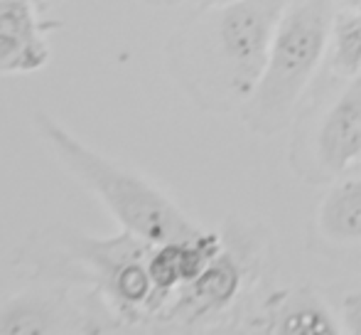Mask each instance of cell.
Listing matches in <instances>:
<instances>
[{
	"label": "cell",
	"mask_w": 361,
	"mask_h": 335,
	"mask_svg": "<svg viewBox=\"0 0 361 335\" xmlns=\"http://www.w3.org/2000/svg\"><path fill=\"white\" fill-rule=\"evenodd\" d=\"M290 0H221L172 40V64L200 109L241 111L251 99Z\"/></svg>",
	"instance_id": "cell-1"
},
{
	"label": "cell",
	"mask_w": 361,
	"mask_h": 335,
	"mask_svg": "<svg viewBox=\"0 0 361 335\" xmlns=\"http://www.w3.org/2000/svg\"><path fill=\"white\" fill-rule=\"evenodd\" d=\"M342 0H290L273 35L266 69L238 116L256 136H276L298 121L302 96L329 54Z\"/></svg>",
	"instance_id": "cell-2"
},
{
	"label": "cell",
	"mask_w": 361,
	"mask_h": 335,
	"mask_svg": "<svg viewBox=\"0 0 361 335\" xmlns=\"http://www.w3.org/2000/svg\"><path fill=\"white\" fill-rule=\"evenodd\" d=\"M37 129L64 168L104 202V207L126 232L155 247L165 242L190 240L204 230L190 220L187 212L162 187L140 172L96 153L52 116L37 114Z\"/></svg>",
	"instance_id": "cell-3"
},
{
	"label": "cell",
	"mask_w": 361,
	"mask_h": 335,
	"mask_svg": "<svg viewBox=\"0 0 361 335\" xmlns=\"http://www.w3.org/2000/svg\"><path fill=\"white\" fill-rule=\"evenodd\" d=\"M224 249L192 283L182 286L155 323L180 331H207L238 323V308L263 281L273 261L271 232L263 222L231 217L221 227Z\"/></svg>",
	"instance_id": "cell-4"
},
{
	"label": "cell",
	"mask_w": 361,
	"mask_h": 335,
	"mask_svg": "<svg viewBox=\"0 0 361 335\" xmlns=\"http://www.w3.org/2000/svg\"><path fill=\"white\" fill-rule=\"evenodd\" d=\"M357 163H361V74L347 79V86L312 124L300 126L290 148L293 172L312 185H329Z\"/></svg>",
	"instance_id": "cell-5"
},
{
	"label": "cell",
	"mask_w": 361,
	"mask_h": 335,
	"mask_svg": "<svg viewBox=\"0 0 361 335\" xmlns=\"http://www.w3.org/2000/svg\"><path fill=\"white\" fill-rule=\"evenodd\" d=\"M67 247L94 269L96 281L118 316L130 323L152 321L155 286L147 271L152 245L123 230L111 240H76Z\"/></svg>",
	"instance_id": "cell-6"
},
{
	"label": "cell",
	"mask_w": 361,
	"mask_h": 335,
	"mask_svg": "<svg viewBox=\"0 0 361 335\" xmlns=\"http://www.w3.org/2000/svg\"><path fill=\"white\" fill-rule=\"evenodd\" d=\"M243 331L266 335H339V318L307 283L271 291L253 316L243 318Z\"/></svg>",
	"instance_id": "cell-7"
},
{
	"label": "cell",
	"mask_w": 361,
	"mask_h": 335,
	"mask_svg": "<svg viewBox=\"0 0 361 335\" xmlns=\"http://www.w3.org/2000/svg\"><path fill=\"white\" fill-rule=\"evenodd\" d=\"M35 15L32 0H0V74H30L52 57L47 30Z\"/></svg>",
	"instance_id": "cell-8"
},
{
	"label": "cell",
	"mask_w": 361,
	"mask_h": 335,
	"mask_svg": "<svg viewBox=\"0 0 361 335\" xmlns=\"http://www.w3.org/2000/svg\"><path fill=\"white\" fill-rule=\"evenodd\" d=\"M324 245L361 247V177H337L314 210L312 222Z\"/></svg>",
	"instance_id": "cell-9"
},
{
	"label": "cell",
	"mask_w": 361,
	"mask_h": 335,
	"mask_svg": "<svg viewBox=\"0 0 361 335\" xmlns=\"http://www.w3.org/2000/svg\"><path fill=\"white\" fill-rule=\"evenodd\" d=\"M59 321L62 316L57 303L39 296H18L15 301L0 306V333L8 335L54 333Z\"/></svg>",
	"instance_id": "cell-10"
},
{
	"label": "cell",
	"mask_w": 361,
	"mask_h": 335,
	"mask_svg": "<svg viewBox=\"0 0 361 335\" xmlns=\"http://www.w3.org/2000/svg\"><path fill=\"white\" fill-rule=\"evenodd\" d=\"M329 69L334 77L352 79L361 74V20L354 8L344 5L334 20L329 40Z\"/></svg>",
	"instance_id": "cell-11"
},
{
	"label": "cell",
	"mask_w": 361,
	"mask_h": 335,
	"mask_svg": "<svg viewBox=\"0 0 361 335\" xmlns=\"http://www.w3.org/2000/svg\"><path fill=\"white\" fill-rule=\"evenodd\" d=\"M337 318L339 326H342V333L361 335V288L344 293L337 308Z\"/></svg>",
	"instance_id": "cell-12"
},
{
	"label": "cell",
	"mask_w": 361,
	"mask_h": 335,
	"mask_svg": "<svg viewBox=\"0 0 361 335\" xmlns=\"http://www.w3.org/2000/svg\"><path fill=\"white\" fill-rule=\"evenodd\" d=\"M344 5H347V8H357V5L361 3V0H342Z\"/></svg>",
	"instance_id": "cell-13"
},
{
	"label": "cell",
	"mask_w": 361,
	"mask_h": 335,
	"mask_svg": "<svg viewBox=\"0 0 361 335\" xmlns=\"http://www.w3.org/2000/svg\"><path fill=\"white\" fill-rule=\"evenodd\" d=\"M35 5H44V3H49V0H32Z\"/></svg>",
	"instance_id": "cell-14"
},
{
	"label": "cell",
	"mask_w": 361,
	"mask_h": 335,
	"mask_svg": "<svg viewBox=\"0 0 361 335\" xmlns=\"http://www.w3.org/2000/svg\"><path fill=\"white\" fill-rule=\"evenodd\" d=\"M354 10H357V15H359V20H361V3L357 5V8H354Z\"/></svg>",
	"instance_id": "cell-15"
},
{
	"label": "cell",
	"mask_w": 361,
	"mask_h": 335,
	"mask_svg": "<svg viewBox=\"0 0 361 335\" xmlns=\"http://www.w3.org/2000/svg\"><path fill=\"white\" fill-rule=\"evenodd\" d=\"M157 3H175V0H157Z\"/></svg>",
	"instance_id": "cell-16"
},
{
	"label": "cell",
	"mask_w": 361,
	"mask_h": 335,
	"mask_svg": "<svg viewBox=\"0 0 361 335\" xmlns=\"http://www.w3.org/2000/svg\"><path fill=\"white\" fill-rule=\"evenodd\" d=\"M209 3H221V0H209Z\"/></svg>",
	"instance_id": "cell-17"
}]
</instances>
